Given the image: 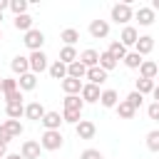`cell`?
Wrapping results in <instances>:
<instances>
[{
    "label": "cell",
    "mask_w": 159,
    "mask_h": 159,
    "mask_svg": "<svg viewBox=\"0 0 159 159\" xmlns=\"http://www.w3.org/2000/svg\"><path fill=\"white\" fill-rule=\"evenodd\" d=\"M62 144H65V137H62L60 129H55V132H42V137H40V147L47 149V152H57V149H62Z\"/></svg>",
    "instance_id": "obj_1"
},
{
    "label": "cell",
    "mask_w": 159,
    "mask_h": 159,
    "mask_svg": "<svg viewBox=\"0 0 159 159\" xmlns=\"http://www.w3.org/2000/svg\"><path fill=\"white\" fill-rule=\"evenodd\" d=\"M134 17V10H132V5L129 2H117V5H112V20L117 22V25H124L127 27V22Z\"/></svg>",
    "instance_id": "obj_2"
},
{
    "label": "cell",
    "mask_w": 159,
    "mask_h": 159,
    "mask_svg": "<svg viewBox=\"0 0 159 159\" xmlns=\"http://www.w3.org/2000/svg\"><path fill=\"white\" fill-rule=\"evenodd\" d=\"M22 42H25V47H27L30 52H37V50H42V45H45V32L32 27V30H27V32H25Z\"/></svg>",
    "instance_id": "obj_3"
},
{
    "label": "cell",
    "mask_w": 159,
    "mask_h": 159,
    "mask_svg": "<svg viewBox=\"0 0 159 159\" xmlns=\"http://www.w3.org/2000/svg\"><path fill=\"white\" fill-rule=\"evenodd\" d=\"M27 62H30V72H32V75H40V72H45V70H47V55H45L42 50L30 52Z\"/></svg>",
    "instance_id": "obj_4"
},
{
    "label": "cell",
    "mask_w": 159,
    "mask_h": 159,
    "mask_svg": "<svg viewBox=\"0 0 159 159\" xmlns=\"http://www.w3.org/2000/svg\"><path fill=\"white\" fill-rule=\"evenodd\" d=\"M75 132H77L80 139H94L97 127H94V122H89V119H80V122L75 124Z\"/></svg>",
    "instance_id": "obj_5"
},
{
    "label": "cell",
    "mask_w": 159,
    "mask_h": 159,
    "mask_svg": "<svg viewBox=\"0 0 159 159\" xmlns=\"http://www.w3.org/2000/svg\"><path fill=\"white\" fill-rule=\"evenodd\" d=\"M99 94H102V92H99V87H97V84H89V82H87V84H82L80 99H82L84 104H94V102H99Z\"/></svg>",
    "instance_id": "obj_6"
},
{
    "label": "cell",
    "mask_w": 159,
    "mask_h": 159,
    "mask_svg": "<svg viewBox=\"0 0 159 159\" xmlns=\"http://www.w3.org/2000/svg\"><path fill=\"white\" fill-rule=\"evenodd\" d=\"M89 35H92L94 40H104V37L109 35V22H107V20H92V22H89Z\"/></svg>",
    "instance_id": "obj_7"
},
{
    "label": "cell",
    "mask_w": 159,
    "mask_h": 159,
    "mask_svg": "<svg viewBox=\"0 0 159 159\" xmlns=\"http://www.w3.org/2000/svg\"><path fill=\"white\" fill-rule=\"evenodd\" d=\"M40 122H42L45 132H55V129L62 127V114H60V112H45V117H42Z\"/></svg>",
    "instance_id": "obj_8"
},
{
    "label": "cell",
    "mask_w": 159,
    "mask_h": 159,
    "mask_svg": "<svg viewBox=\"0 0 159 159\" xmlns=\"http://www.w3.org/2000/svg\"><path fill=\"white\" fill-rule=\"evenodd\" d=\"M40 142H32V139H27V142H22V147H20V157L22 159H40Z\"/></svg>",
    "instance_id": "obj_9"
},
{
    "label": "cell",
    "mask_w": 159,
    "mask_h": 159,
    "mask_svg": "<svg viewBox=\"0 0 159 159\" xmlns=\"http://www.w3.org/2000/svg\"><path fill=\"white\" fill-rule=\"evenodd\" d=\"M152 50H154V37H152V35H139V40H137V45H134V52L144 57V55H149Z\"/></svg>",
    "instance_id": "obj_10"
},
{
    "label": "cell",
    "mask_w": 159,
    "mask_h": 159,
    "mask_svg": "<svg viewBox=\"0 0 159 159\" xmlns=\"http://www.w3.org/2000/svg\"><path fill=\"white\" fill-rule=\"evenodd\" d=\"M77 60H80V62L89 70V67H97V65H99V52L89 47V50H82V52L77 55Z\"/></svg>",
    "instance_id": "obj_11"
},
{
    "label": "cell",
    "mask_w": 159,
    "mask_h": 159,
    "mask_svg": "<svg viewBox=\"0 0 159 159\" xmlns=\"http://www.w3.org/2000/svg\"><path fill=\"white\" fill-rule=\"evenodd\" d=\"M137 40H139V32H137V27H132V25H127V27L122 30V35H119V42H122L124 47H134Z\"/></svg>",
    "instance_id": "obj_12"
},
{
    "label": "cell",
    "mask_w": 159,
    "mask_h": 159,
    "mask_svg": "<svg viewBox=\"0 0 159 159\" xmlns=\"http://www.w3.org/2000/svg\"><path fill=\"white\" fill-rule=\"evenodd\" d=\"M35 87H37V75L27 72V75L17 77V89H20V92H32Z\"/></svg>",
    "instance_id": "obj_13"
},
{
    "label": "cell",
    "mask_w": 159,
    "mask_h": 159,
    "mask_svg": "<svg viewBox=\"0 0 159 159\" xmlns=\"http://www.w3.org/2000/svg\"><path fill=\"white\" fill-rule=\"evenodd\" d=\"M10 70L17 75V77H22V75H27L30 72V62H27V57H22V55H17L12 62H10Z\"/></svg>",
    "instance_id": "obj_14"
},
{
    "label": "cell",
    "mask_w": 159,
    "mask_h": 159,
    "mask_svg": "<svg viewBox=\"0 0 159 159\" xmlns=\"http://www.w3.org/2000/svg\"><path fill=\"white\" fill-rule=\"evenodd\" d=\"M84 77H87V80H89V84H97V87H99V84H104V82H107V72H104V70H102V67H89V70H87V75H84Z\"/></svg>",
    "instance_id": "obj_15"
},
{
    "label": "cell",
    "mask_w": 159,
    "mask_h": 159,
    "mask_svg": "<svg viewBox=\"0 0 159 159\" xmlns=\"http://www.w3.org/2000/svg\"><path fill=\"white\" fill-rule=\"evenodd\" d=\"M117 102H119L117 89H102V94H99V104H102V107L112 109V107H117Z\"/></svg>",
    "instance_id": "obj_16"
},
{
    "label": "cell",
    "mask_w": 159,
    "mask_h": 159,
    "mask_svg": "<svg viewBox=\"0 0 159 159\" xmlns=\"http://www.w3.org/2000/svg\"><path fill=\"white\" fill-rule=\"evenodd\" d=\"M25 117L32 119V122H40V119L45 117V107H42L40 102H30V104L25 107Z\"/></svg>",
    "instance_id": "obj_17"
},
{
    "label": "cell",
    "mask_w": 159,
    "mask_h": 159,
    "mask_svg": "<svg viewBox=\"0 0 159 159\" xmlns=\"http://www.w3.org/2000/svg\"><path fill=\"white\" fill-rule=\"evenodd\" d=\"M157 70H159V65L152 62V60H142V65H139V75L144 80H154L157 77Z\"/></svg>",
    "instance_id": "obj_18"
},
{
    "label": "cell",
    "mask_w": 159,
    "mask_h": 159,
    "mask_svg": "<svg viewBox=\"0 0 159 159\" xmlns=\"http://www.w3.org/2000/svg\"><path fill=\"white\" fill-rule=\"evenodd\" d=\"M134 17H137V22H139L142 27H149V25L154 22V10H152V7H139Z\"/></svg>",
    "instance_id": "obj_19"
},
{
    "label": "cell",
    "mask_w": 159,
    "mask_h": 159,
    "mask_svg": "<svg viewBox=\"0 0 159 159\" xmlns=\"http://www.w3.org/2000/svg\"><path fill=\"white\" fill-rule=\"evenodd\" d=\"M87 75V67L80 62V60H75L72 65H67V77H72V80H82Z\"/></svg>",
    "instance_id": "obj_20"
},
{
    "label": "cell",
    "mask_w": 159,
    "mask_h": 159,
    "mask_svg": "<svg viewBox=\"0 0 159 159\" xmlns=\"http://www.w3.org/2000/svg\"><path fill=\"white\" fill-rule=\"evenodd\" d=\"M47 70H50V77H52V80H60V82H62V80L67 77V65H62L60 60H55Z\"/></svg>",
    "instance_id": "obj_21"
},
{
    "label": "cell",
    "mask_w": 159,
    "mask_h": 159,
    "mask_svg": "<svg viewBox=\"0 0 159 159\" xmlns=\"http://www.w3.org/2000/svg\"><path fill=\"white\" fill-rule=\"evenodd\" d=\"M62 89H65V94H80V92H82V80L65 77V80H62Z\"/></svg>",
    "instance_id": "obj_22"
},
{
    "label": "cell",
    "mask_w": 159,
    "mask_h": 159,
    "mask_svg": "<svg viewBox=\"0 0 159 159\" xmlns=\"http://www.w3.org/2000/svg\"><path fill=\"white\" fill-rule=\"evenodd\" d=\"M107 52H109V55H112V57H114L117 62L127 57V47H124V45H122L119 40H114V42H109V47H107Z\"/></svg>",
    "instance_id": "obj_23"
},
{
    "label": "cell",
    "mask_w": 159,
    "mask_h": 159,
    "mask_svg": "<svg viewBox=\"0 0 159 159\" xmlns=\"http://www.w3.org/2000/svg\"><path fill=\"white\" fill-rule=\"evenodd\" d=\"M60 40H62L67 47H75V42L80 40V32H77L75 27H67V30H62V32H60Z\"/></svg>",
    "instance_id": "obj_24"
},
{
    "label": "cell",
    "mask_w": 159,
    "mask_h": 159,
    "mask_svg": "<svg viewBox=\"0 0 159 159\" xmlns=\"http://www.w3.org/2000/svg\"><path fill=\"white\" fill-rule=\"evenodd\" d=\"M97 67H102L104 72H112V70L117 67V60H114V57L104 50V52H99V65H97Z\"/></svg>",
    "instance_id": "obj_25"
},
{
    "label": "cell",
    "mask_w": 159,
    "mask_h": 159,
    "mask_svg": "<svg viewBox=\"0 0 159 159\" xmlns=\"http://www.w3.org/2000/svg\"><path fill=\"white\" fill-rule=\"evenodd\" d=\"M5 114H7L10 119H20V117L25 114V104H22V102H10V104L5 107Z\"/></svg>",
    "instance_id": "obj_26"
},
{
    "label": "cell",
    "mask_w": 159,
    "mask_h": 159,
    "mask_svg": "<svg viewBox=\"0 0 159 159\" xmlns=\"http://www.w3.org/2000/svg\"><path fill=\"white\" fill-rule=\"evenodd\" d=\"M12 25H15V30H22V32H27V30H32V17L25 12V15H17L15 20H12Z\"/></svg>",
    "instance_id": "obj_27"
},
{
    "label": "cell",
    "mask_w": 159,
    "mask_h": 159,
    "mask_svg": "<svg viewBox=\"0 0 159 159\" xmlns=\"http://www.w3.org/2000/svg\"><path fill=\"white\" fill-rule=\"evenodd\" d=\"M114 109H117V114H119V119H132V117L137 114V109H132V107H129V104H127L124 99H119Z\"/></svg>",
    "instance_id": "obj_28"
},
{
    "label": "cell",
    "mask_w": 159,
    "mask_h": 159,
    "mask_svg": "<svg viewBox=\"0 0 159 159\" xmlns=\"http://www.w3.org/2000/svg\"><path fill=\"white\" fill-rule=\"evenodd\" d=\"M2 127L12 134V139H15V137H20V134L25 132V127L20 124V119H5V122H2Z\"/></svg>",
    "instance_id": "obj_29"
},
{
    "label": "cell",
    "mask_w": 159,
    "mask_h": 159,
    "mask_svg": "<svg viewBox=\"0 0 159 159\" xmlns=\"http://www.w3.org/2000/svg\"><path fill=\"white\" fill-rule=\"evenodd\" d=\"M75 60H77V50H75V47H67V45H65V47L60 50V62H62V65H72Z\"/></svg>",
    "instance_id": "obj_30"
},
{
    "label": "cell",
    "mask_w": 159,
    "mask_h": 159,
    "mask_svg": "<svg viewBox=\"0 0 159 159\" xmlns=\"http://www.w3.org/2000/svg\"><path fill=\"white\" fill-rule=\"evenodd\" d=\"M65 109H77V112H82V109H84V102L80 99V94H67V97H65Z\"/></svg>",
    "instance_id": "obj_31"
},
{
    "label": "cell",
    "mask_w": 159,
    "mask_h": 159,
    "mask_svg": "<svg viewBox=\"0 0 159 159\" xmlns=\"http://www.w3.org/2000/svg\"><path fill=\"white\" fill-rule=\"evenodd\" d=\"M152 89H154V80H144V77H139L137 80V92L144 97V94H152Z\"/></svg>",
    "instance_id": "obj_32"
},
{
    "label": "cell",
    "mask_w": 159,
    "mask_h": 159,
    "mask_svg": "<svg viewBox=\"0 0 159 159\" xmlns=\"http://www.w3.org/2000/svg\"><path fill=\"white\" fill-rule=\"evenodd\" d=\"M124 65H127L129 70H139V65H142V55H137L134 50H132V52H127V57H124Z\"/></svg>",
    "instance_id": "obj_33"
},
{
    "label": "cell",
    "mask_w": 159,
    "mask_h": 159,
    "mask_svg": "<svg viewBox=\"0 0 159 159\" xmlns=\"http://www.w3.org/2000/svg\"><path fill=\"white\" fill-rule=\"evenodd\" d=\"M142 99H144V97H142V94H139L137 89H132V92H129V94L124 97V102H127V104H129L132 109H139V107H142Z\"/></svg>",
    "instance_id": "obj_34"
},
{
    "label": "cell",
    "mask_w": 159,
    "mask_h": 159,
    "mask_svg": "<svg viewBox=\"0 0 159 159\" xmlns=\"http://www.w3.org/2000/svg\"><path fill=\"white\" fill-rule=\"evenodd\" d=\"M147 149L149 152H159V129H152L147 134Z\"/></svg>",
    "instance_id": "obj_35"
},
{
    "label": "cell",
    "mask_w": 159,
    "mask_h": 159,
    "mask_svg": "<svg viewBox=\"0 0 159 159\" xmlns=\"http://www.w3.org/2000/svg\"><path fill=\"white\" fill-rule=\"evenodd\" d=\"M82 119V112H77V109H65L62 112V122H67V124H77Z\"/></svg>",
    "instance_id": "obj_36"
},
{
    "label": "cell",
    "mask_w": 159,
    "mask_h": 159,
    "mask_svg": "<svg viewBox=\"0 0 159 159\" xmlns=\"http://www.w3.org/2000/svg\"><path fill=\"white\" fill-rule=\"evenodd\" d=\"M10 10L15 12V17L17 15H25L27 12V0H10Z\"/></svg>",
    "instance_id": "obj_37"
},
{
    "label": "cell",
    "mask_w": 159,
    "mask_h": 159,
    "mask_svg": "<svg viewBox=\"0 0 159 159\" xmlns=\"http://www.w3.org/2000/svg\"><path fill=\"white\" fill-rule=\"evenodd\" d=\"M17 89V80H10V77H5L2 80V94H7V92H15Z\"/></svg>",
    "instance_id": "obj_38"
},
{
    "label": "cell",
    "mask_w": 159,
    "mask_h": 159,
    "mask_svg": "<svg viewBox=\"0 0 159 159\" xmlns=\"http://www.w3.org/2000/svg\"><path fill=\"white\" fill-rule=\"evenodd\" d=\"M80 159H104V157L99 154V149H84L80 154Z\"/></svg>",
    "instance_id": "obj_39"
},
{
    "label": "cell",
    "mask_w": 159,
    "mask_h": 159,
    "mask_svg": "<svg viewBox=\"0 0 159 159\" xmlns=\"http://www.w3.org/2000/svg\"><path fill=\"white\" fill-rule=\"evenodd\" d=\"M147 114H149V119L159 122V104H157V102H152V104L147 107Z\"/></svg>",
    "instance_id": "obj_40"
},
{
    "label": "cell",
    "mask_w": 159,
    "mask_h": 159,
    "mask_svg": "<svg viewBox=\"0 0 159 159\" xmlns=\"http://www.w3.org/2000/svg\"><path fill=\"white\" fill-rule=\"evenodd\" d=\"M5 102H7V104H10V102H22V92H20V89L7 92V94H5Z\"/></svg>",
    "instance_id": "obj_41"
},
{
    "label": "cell",
    "mask_w": 159,
    "mask_h": 159,
    "mask_svg": "<svg viewBox=\"0 0 159 159\" xmlns=\"http://www.w3.org/2000/svg\"><path fill=\"white\" fill-rule=\"evenodd\" d=\"M0 142H2V144H10V142H12V134H10L2 124H0Z\"/></svg>",
    "instance_id": "obj_42"
},
{
    "label": "cell",
    "mask_w": 159,
    "mask_h": 159,
    "mask_svg": "<svg viewBox=\"0 0 159 159\" xmlns=\"http://www.w3.org/2000/svg\"><path fill=\"white\" fill-rule=\"evenodd\" d=\"M5 157H7V144L0 142V159H5Z\"/></svg>",
    "instance_id": "obj_43"
},
{
    "label": "cell",
    "mask_w": 159,
    "mask_h": 159,
    "mask_svg": "<svg viewBox=\"0 0 159 159\" xmlns=\"http://www.w3.org/2000/svg\"><path fill=\"white\" fill-rule=\"evenodd\" d=\"M152 97H154V102L159 104V84H154V89H152Z\"/></svg>",
    "instance_id": "obj_44"
},
{
    "label": "cell",
    "mask_w": 159,
    "mask_h": 159,
    "mask_svg": "<svg viewBox=\"0 0 159 159\" xmlns=\"http://www.w3.org/2000/svg\"><path fill=\"white\" fill-rule=\"evenodd\" d=\"M5 7H10V0H0V12H2Z\"/></svg>",
    "instance_id": "obj_45"
},
{
    "label": "cell",
    "mask_w": 159,
    "mask_h": 159,
    "mask_svg": "<svg viewBox=\"0 0 159 159\" xmlns=\"http://www.w3.org/2000/svg\"><path fill=\"white\" fill-rule=\"evenodd\" d=\"M152 10H154V12L159 10V0H152Z\"/></svg>",
    "instance_id": "obj_46"
},
{
    "label": "cell",
    "mask_w": 159,
    "mask_h": 159,
    "mask_svg": "<svg viewBox=\"0 0 159 159\" xmlns=\"http://www.w3.org/2000/svg\"><path fill=\"white\" fill-rule=\"evenodd\" d=\"M5 159H22V157H20V154H7Z\"/></svg>",
    "instance_id": "obj_47"
},
{
    "label": "cell",
    "mask_w": 159,
    "mask_h": 159,
    "mask_svg": "<svg viewBox=\"0 0 159 159\" xmlns=\"http://www.w3.org/2000/svg\"><path fill=\"white\" fill-rule=\"evenodd\" d=\"M2 80H5V77H0V92H2Z\"/></svg>",
    "instance_id": "obj_48"
},
{
    "label": "cell",
    "mask_w": 159,
    "mask_h": 159,
    "mask_svg": "<svg viewBox=\"0 0 159 159\" xmlns=\"http://www.w3.org/2000/svg\"><path fill=\"white\" fill-rule=\"evenodd\" d=\"M0 22H2V12H0Z\"/></svg>",
    "instance_id": "obj_49"
},
{
    "label": "cell",
    "mask_w": 159,
    "mask_h": 159,
    "mask_svg": "<svg viewBox=\"0 0 159 159\" xmlns=\"http://www.w3.org/2000/svg\"><path fill=\"white\" fill-rule=\"evenodd\" d=\"M0 40H2V30H0Z\"/></svg>",
    "instance_id": "obj_50"
},
{
    "label": "cell",
    "mask_w": 159,
    "mask_h": 159,
    "mask_svg": "<svg viewBox=\"0 0 159 159\" xmlns=\"http://www.w3.org/2000/svg\"><path fill=\"white\" fill-rule=\"evenodd\" d=\"M157 77H159V70H157Z\"/></svg>",
    "instance_id": "obj_51"
}]
</instances>
